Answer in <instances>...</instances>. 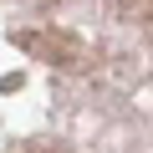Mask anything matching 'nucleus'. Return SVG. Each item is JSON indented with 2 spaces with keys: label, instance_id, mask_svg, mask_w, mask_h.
I'll list each match as a JSON object with an SVG mask.
<instances>
[{
  "label": "nucleus",
  "instance_id": "f257e3e1",
  "mask_svg": "<svg viewBox=\"0 0 153 153\" xmlns=\"http://www.w3.org/2000/svg\"><path fill=\"white\" fill-rule=\"evenodd\" d=\"M0 153H153V0H0Z\"/></svg>",
  "mask_w": 153,
  "mask_h": 153
}]
</instances>
